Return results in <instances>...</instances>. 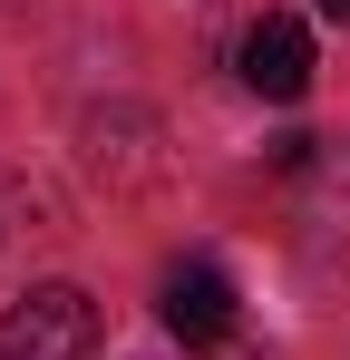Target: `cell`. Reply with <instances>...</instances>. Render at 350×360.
Masks as SVG:
<instances>
[{
	"instance_id": "1",
	"label": "cell",
	"mask_w": 350,
	"mask_h": 360,
	"mask_svg": "<svg viewBox=\"0 0 350 360\" xmlns=\"http://www.w3.org/2000/svg\"><path fill=\"white\" fill-rule=\"evenodd\" d=\"M88 351H98V302L78 283H39L0 321V360H88Z\"/></svg>"
},
{
	"instance_id": "2",
	"label": "cell",
	"mask_w": 350,
	"mask_h": 360,
	"mask_svg": "<svg viewBox=\"0 0 350 360\" xmlns=\"http://www.w3.org/2000/svg\"><path fill=\"white\" fill-rule=\"evenodd\" d=\"M233 59H243V88H253V98L292 108V98L311 88V30H302L292 10H263V20L243 30V49H233Z\"/></svg>"
},
{
	"instance_id": "3",
	"label": "cell",
	"mask_w": 350,
	"mask_h": 360,
	"mask_svg": "<svg viewBox=\"0 0 350 360\" xmlns=\"http://www.w3.org/2000/svg\"><path fill=\"white\" fill-rule=\"evenodd\" d=\"M166 331L185 341V351H214L233 331V283L214 273V263H175L166 273Z\"/></svg>"
},
{
	"instance_id": "4",
	"label": "cell",
	"mask_w": 350,
	"mask_h": 360,
	"mask_svg": "<svg viewBox=\"0 0 350 360\" xmlns=\"http://www.w3.org/2000/svg\"><path fill=\"white\" fill-rule=\"evenodd\" d=\"M321 20H341V30H350V0H321Z\"/></svg>"
}]
</instances>
